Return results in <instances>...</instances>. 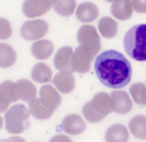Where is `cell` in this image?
<instances>
[{"label": "cell", "instance_id": "6da1fadb", "mask_svg": "<svg viewBox=\"0 0 146 142\" xmlns=\"http://www.w3.org/2000/svg\"><path fill=\"white\" fill-rule=\"evenodd\" d=\"M94 69L99 81L113 89L127 86L132 77V66L128 59L122 53L111 49L98 55Z\"/></svg>", "mask_w": 146, "mask_h": 142}, {"label": "cell", "instance_id": "7a4b0ae2", "mask_svg": "<svg viewBox=\"0 0 146 142\" xmlns=\"http://www.w3.org/2000/svg\"><path fill=\"white\" fill-rule=\"evenodd\" d=\"M79 46L74 50L71 57V67L78 73H87L91 61L101 48V41L97 30L92 25L81 26L77 33Z\"/></svg>", "mask_w": 146, "mask_h": 142}, {"label": "cell", "instance_id": "3957f363", "mask_svg": "<svg viewBox=\"0 0 146 142\" xmlns=\"http://www.w3.org/2000/svg\"><path fill=\"white\" fill-rule=\"evenodd\" d=\"M123 46L132 59L140 62L146 61V24L132 26L124 36Z\"/></svg>", "mask_w": 146, "mask_h": 142}, {"label": "cell", "instance_id": "277c9868", "mask_svg": "<svg viewBox=\"0 0 146 142\" xmlns=\"http://www.w3.org/2000/svg\"><path fill=\"white\" fill-rule=\"evenodd\" d=\"M113 112L111 96L106 92H99L95 94L91 101L83 106V116L90 123H97Z\"/></svg>", "mask_w": 146, "mask_h": 142}, {"label": "cell", "instance_id": "5b68a950", "mask_svg": "<svg viewBox=\"0 0 146 142\" xmlns=\"http://www.w3.org/2000/svg\"><path fill=\"white\" fill-rule=\"evenodd\" d=\"M30 112L23 104H15L5 113V127L10 134H20L29 126Z\"/></svg>", "mask_w": 146, "mask_h": 142}, {"label": "cell", "instance_id": "8992f818", "mask_svg": "<svg viewBox=\"0 0 146 142\" xmlns=\"http://www.w3.org/2000/svg\"><path fill=\"white\" fill-rule=\"evenodd\" d=\"M49 29L48 23L42 19L28 20L21 27V36L28 41L38 40L47 34Z\"/></svg>", "mask_w": 146, "mask_h": 142}, {"label": "cell", "instance_id": "52a82bcc", "mask_svg": "<svg viewBox=\"0 0 146 142\" xmlns=\"http://www.w3.org/2000/svg\"><path fill=\"white\" fill-rule=\"evenodd\" d=\"M55 0H24L23 13L28 18L42 16L53 7Z\"/></svg>", "mask_w": 146, "mask_h": 142}, {"label": "cell", "instance_id": "ba28073f", "mask_svg": "<svg viewBox=\"0 0 146 142\" xmlns=\"http://www.w3.org/2000/svg\"><path fill=\"white\" fill-rule=\"evenodd\" d=\"M39 100L48 109L54 111L61 103V96L54 86L49 84L42 86L39 91Z\"/></svg>", "mask_w": 146, "mask_h": 142}, {"label": "cell", "instance_id": "9c48e42d", "mask_svg": "<svg viewBox=\"0 0 146 142\" xmlns=\"http://www.w3.org/2000/svg\"><path fill=\"white\" fill-rule=\"evenodd\" d=\"M14 92L16 100L30 102L37 95L36 86L28 79H20L14 82Z\"/></svg>", "mask_w": 146, "mask_h": 142}, {"label": "cell", "instance_id": "30bf717a", "mask_svg": "<svg viewBox=\"0 0 146 142\" xmlns=\"http://www.w3.org/2000/svg\"><path fill=\"white\" fill-rule=\"evenodd\" d=\"M112 105H113V111L118 114H126L129 113L133 106L131 98L127 92L121 91V90H115L111 93Z\"/></svg>", "mask_w": 146, "mask_h": 142}, {"label": "cell", "instance_id": "8fae6325", "mask_svg": "<svg viewBox=\"0 0 146 142\" xmlns=\"http://www.w3.org/2000/svg\"><path fill=\"white\" fill-rule=\"evenodd\" d=\"M63 131L70 135H78L85 131L86 124L83 118L78 114H69L65 116L61 123Z\"/></svg>", "mask_w": 146, "mask_h": 142}, {"label": "cell", "instance_id": "7c38bea8", "mask_svg": "<svg viewBox=\"0 0 146 142\" xmlns=\"http://www.w3.org/2000/svg\"><path fill=\"white\" fill-rule=\"evenodd\" d=\"M55 88L63 94H68L75 87V78L71 71H60L52 79Z\"/></svg>", "mask_w": 146, "mask_h": 142}, {"label": "cell", "instance_id": "4fadbf2b", "mask_svg": "<svg viewBox=\"0 0 146 142\" xmlns=\"http://www.w3.org/2000/svg\"><path fill=\"white\" fill-rule=\"evenodd\" d=\"M111 13L118 20H128L133 13L131 0H115L111 5Z\"/></svg>", "mask_w": 146, "mask_h": 142}, {"label": "cell", "instance_id": "5bb4252c", "mask_svg": "<svg viewBox=\"0 0 146 142\" xmlns=\"http://www.w3.org/2000/svg\"><path fill=\"white\" fill-rule=\"evenodd\" d=\"M54 45L50 40L41 39L31 45V53L38 60H46L52 55Z\"/></svg>", "mask_w": 146, "mask_h": 142}, {"label": "cell", "instance_id": "9a60e30c", "mask_svg": "<svg viewBox=\"0 0 146 142\" xmlns=\"http://www.w3.org/2000/svg\"><path fill=\"white\" fill-rule=\"evenodd\" d=\"M76 16L81 22H92L99 16V9L92 2H83L77 7Z\"/></svg>", "mask_w": 146, "mask_h": 142}, {"label": "cell", "instance_id": "2e32d148", "mask_svg": "<svg viewBox=\"0 0 146 142\" xmlns=\"http://www.w3.org/2000/svg\"><path fill=\"white\" fill-rule=\"evenodd\" d=\"M73 49L70 46H63L56 52L54 57V66L61 71H71V57ZM72 72V71H71Z\"/></svg>", "mask_w": 146, "mask_h": 142}, {"label": "cell", "instance_id": "e0dca14e", "mask_svg": "<svg viewBox=\"0 0 146 142\" xmlns=\"http://www.w3.org/2000/svg\"><path fill=\"white\" fill-rule=\"evenodd\" d=\"M129 139V131L123 124H114L105 132L106 142H127Z\"/></svg>", "mask_w": 146, "mask_h": 142}, {"label": "cell", "instance_id": "ac0fdd59", "mask_svg": "<svg viewBox=\"0 0 146 142\" xmlns=\"http://www.w3.org/2000/svg\"><path fill=\"white\" fill-rule=\"evenodd\" d=\"M31 77L38 83H48L52 80V70L47 64L39 62L33 66L31 70Z\"/></svg>", "mask_w": 146, "mask_h": 142}, {"label": "cell", "instance_id": "d6986e66", "mask_svg": "<svg viewBox=\"0 0 146 142\" xmlns=\"http://www.w3.org/2000/svg\"><path fill=\"white\" fill-rule=\"evenodd\" d=\"M129 130L134 137L146 140V116L136 115L129 121Z\"/></svg>", "mask_w": 146, "mask_h": 142}, {"label": "cell", "instance_id": "ffe728a7", "mask_svg": "<svg viewBox=\"0 0 146 142\" xmlns=\"http://www.w3.org/2000/svg\"><path fill=\"white\" fill-rule=\"evenodd\" d=\"M17 54L15 50L6 43L0 44V68H8L15 64Z\"/></svg>", "mask_w": 146, "mask_h": 142}, {"label": "cell", "instance_id": "44dd1931", "mask_svg": "<svg viewBox=\"0 0 146 142\" xmlns=\"http://www.w3.org/2000/svg\"><path fill=\"white\" fill-rule=\"evenodd\" d=\"M29 112L34 118L38 120H46L50 118L53 114V110L46 108L42 103L40 102L39 98L31 100L29 102Z\"/></svg>", "mask_w": 146, "mask_h": 142}, {"label": "cell", "instance_id": "7402d4cb", "mask_svg": "<svg viewBox=\"0 0 146 142\" xmlns=\"http://www.w3.org/2000/svg\"><path fill=\"white\" fill-rule=\"evenodd\" d=\"M98 30L100 34L105 38H113L118 32L117 22L111 17H103L98 23Z\"/></svg>", "mask_w": 146, "mask_h": 142}, {"label": "cell", "instance_id": "603a6c76", "mask_svg": "<svg viewBox=\"0 0 146 142\" xmlns=\"http://www.w3.org/2000/svg\"><path fill=\"white\" fill-rule=\"evenodd\" d=\"M53 7L57 14L63 17H67L73 14V12L75 11L76 1L75 0H55Z\"/></svg>", "mask_w": 146, "mask_h": 142}, {"label": "cell", "instance_id": "cb8c5ba5", "mask_svg": "<svg viewBox=\"0 0 146 142\" xmlns=\"http://www.w3.org/2000/svg\"><path fill=\"white\" fill-rule=\"evenodd\" d=\"M129 92L136 104L146 106V86L143 83L138 82L132 84L129 88Z\"/></svg>", "mask_w": 146, "mask_h": 142}, {"label": "cell", "instance_id": "d4e9b609", "mask_svg": "<svg viewBox=\"0 0 146 142\" xmlns=\"http://www.w3.org/2000/svg\"><path fill=\"white\" fill-rule=\"evenodd\" d=\"M0 99L9 104L17 101L14 92V82L6 80L0 84Z\"/></svg>", "mask_w": 146, "mask_h": 142}, {"label": "cell", "instance_id": "484cf974", "mask_svg": "<svg viewBox=\"0 0 146 142\" xmlns=\"http://www.w3.org/2000/svg\"><path fill=\"white\" fill-rule=\"evenodd\" d=\"M12 35V26L7 19L0 17V39L5 40L8 39Z\"/></svg>", "mask_w": 146, "mask_h": 142}, {"label": "cell", "instance_id": "4316f807", "mask_svg": "<svg viewBox=\"0 0 146 142\" xmlns=\"http://www.w3.org/2000/svg\"><path fill=\"white\" fill-rule=\"evenodd\" d=\"M132 7L138 13H146V0H131Z\"/></svg>", "mask_w": 146, "mask_h": 142}, {"label": "cell", "instance_id": "83f0119b", "mask_svg": "<svg viewBox=\"0 0 146 142\" xmlns=\"http://www.w3.org/2000/svg\"><path fill=\"white\" fill-rule=\"evenodd\" d=\"M49 142H73V141L68 136L64 135V134H57V135L53 136Z\"/></svg>", "mask_w": 146, "mask_h": 142}, {"label": "cell", "instance_id": "f1b7e54d", "mask_svg": "<svg viewBox=\"0 0 146 142\" xmlns=\"http://www.w3.org/2000/svg\"><path fill=\"white\" fill-rule=\"evenodd\" d=\"M4 142H26L22 137L20 136H11V137L7 138Z\"/></svg>", "mask_w": 146, "mask_h": 142}, {"label": "cell", "instance_id": "f546056e", "mask_svg": "<svg viewBox=\"0 0 146 142\" xmlns=\"http://www.w3.org/2000/svg\"><path fill=\"white\" fill-rule=\"evenodd\" d=\"M9 103H6L4 102L3 100L0 99V112H4V111H7V109L9 108Z\"/></svg>", "mask_w": 146, "mask_h": 142}, {"label": "cell", "instance_id": "4dcf8cb0", "mask_svg": "<svg viewBox=\"0 0 146 142\" xmlns=\"http://www.w3.org/2000/svg\"><path fill=\"white\" fill-rule=\"evenodd\" d=\"M2 126H3V118L0 116V129L2 128Z\"/></svg>", "mask_w": 146, "mask_h": 142}, {"label": "cell", "instance_id": "1f68e13d", "mask_svg": "<svg viewBox=\"0 0 146 142\" xmlns=\"http://www.w3.org/2000/svg\"><path fill=\"white\" fill-rule=\"evenodd\" d=\"M105 1H107V2H114L115 0H105Z\"/></svg>", "mask_w": 146, "mask_h": 142}]
</instances>
